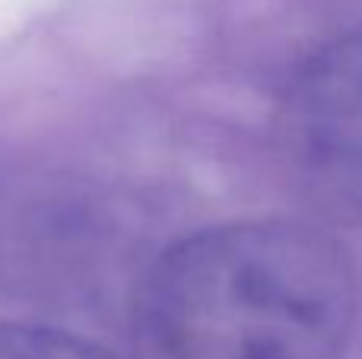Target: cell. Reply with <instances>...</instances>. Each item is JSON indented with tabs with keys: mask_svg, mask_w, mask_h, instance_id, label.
Listing matches in <instances>:
<instances>
[{
	"mask_svg": "<svg viewBox=\"0 0 362 359\" xmlns=\"http://www.w3.org/2000/svg\"><path fill=\"white\" fill-rule=\"evenodd\" d=\"M356 309L334 235L293 220L213 226L140 280L131 359H344Z\"/></svg>",
	"mask_w": 362,
	"mask_h": 359,
	"instance_id": "obj_1",
	"label": "cell"
},
{
	"mask_svg": "<svg viewBox=\"0 0 362 359\" xmlns=\"http://www.w3.org/2000/svg\"><path fill=\"white\" fill-rule=\"evenodd\" d=\"M276 127L302 194L331 220L362 223V29L337 35L302 64Z\"/></svg>",
	"mask_w": 362,
	"mask_h": 359,
	"instance_id": "obj_2",
	"label": "cell"
},
{
	"mask_svg": "<svg viewBox=\"0 0 362 359\" xmlns=\"http://www.w3.org/2000/svg\"><path fill=\"white\" fill-rule=\"evenodd\" d=\"M0 359H118L112 350L61 328L0 322Z\"/></svg>",
	"mask_w": 362,
	"mask_h": 359,
	"instance_id": "obj_3",
	"label": "cell"
}]
</instances>
